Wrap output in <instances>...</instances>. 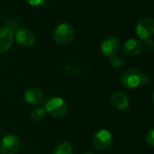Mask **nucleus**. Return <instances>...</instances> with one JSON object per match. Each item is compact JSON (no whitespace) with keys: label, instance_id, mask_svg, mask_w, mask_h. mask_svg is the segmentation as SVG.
Returning <instances> with one entry per match:
<instances>
[{"label":"nucleus","instance_id":"nucleus-1","mask_svg":"<svg viewBox=\"0 0 154 154\" xmlns=\"http://www.w3.org/2000/svg\"><path fill=\"white\" fill-rule=\"evenodd\" d=\"M44 109L50 116L55 118H60L67 114L68 105L63 98L55 96L46 100Z\"/></svg>","mask_w":154,"mask_h":154},{"label":"nucleus","instance_id":"nucleus-2","mask_svg":"<svg viewBox=\"0 0 154 154\" xmlns=\"http://www.w3.org/2000/svg\"><path fill=\"white\" fill-rule=\"evenodd\" d=\"M144 75L135 68H131L123 72L121 76L122 85L127 88H136L143 83Z\"/></svg>","mask_w":154,"mask_h":154},{"label":"nucleus","instance_id":"nucleus-3","mask_svg":"<svg viewBox=\"0 0 154 154\" xmlns=\"http://www.w3.org/2000/svg\"><path fill=\"white\" fill-rule=\"evenodd\" d=\"M75 35L74 28L69 23H60L59 24L53 33L55 42L60 45H67L72 42Z\"/></svg>","mask_w":154,"mask_h":154},{"label":"nucleus","instance_id":"nucleus-4","mask_svg":"<svg viewBox=\"0 0 154 154\" xmlns=\"http://www.w3.org/2000/svg\"><path fill=\"white\" fill-rule=\"evenodd\" d=\"M136 35L141 40L150 39L154 32V20L151 17H144L136 23L135 26Z\"/></svg>","mask_w":154,"mask_h":154},{"label":"nucleus","instance_id":"nucleus-5","mask_svg":"<svg viewBox=\"0 0 154 154\" xmlns=\"http://www.w3.org/2000/svg\"><path fill=\"white\" fill-rule=\"evenodd\" d=\"M92 143L97 150L99 151L106 150L113 143V135L108 130L106 129L99 130L94 134Z\"/></svg>","mask_w":154,"mask_h":154},{"label":"nucleus","instance_id":"nucleus-6","mask_svg":"<svg viewBox=\"0 0 154 154\" xmlns=\"http://www.w3.org/2000/svg\"><path fill=\"white\" fill-rule=\"evenodd\" d=\"M20 148V139L17 135H5L0 142V154H15Z\"/></svg>","mask_w":154,"mask_h":154},{"label":"nucleus","instance_id":"nucleus-7","mask_svg":"<svg viewBox=\"0 0 154 154\" xmlns=\"http://www.w3.org/2000/svg\"><path fill=\"white\" fill-rule=\"evenodd\" d=\"M120 47H121L120 40L115 36H110V37H107L106 39H105L101 42L100 49H101L102 53L105 56L110 58L118 53Z\"/></svg>","mask_w":154,"mask_h":154},{"label":"nucleus","instance_id":"nucleus-8","mask_svg":"<svg viewBox=\"0 0 154 154\" xmlns=\"http://www.w3.org/2000/svg\"><path fill=\"white\" fill-rule=\"evenodd\" d=\"M14 40L20 46L30 47L35 42V36L32 31L26 28H19L14 33Z\"/></svg>","mask_w":154,"mask_h":154},{"label":"nucleus","instance_id":"nucleus-9","mask_svg":"<svg viewBox=\"0 0 154 154\" xmlns=\"http://www.w3.org/2000/svg\"><path fill=\"white\" fill-rule=\"evenodd\" d=\"M23 97L25 102L31 106H40L44 100L43 93L35 87L28 88L23 93Z\"/></svg>","mask_w":154,"mask_h":154},{"label":"nucleus","instance_id":"nucleus-10","mask_svg":"<svg viewBox=\"0 0 154 154\" xmlns=\"http://www.w3.org/2000/svg\"><path fill=\"white\" fill-rule=\"evenodd\" d=\"M111 105L118 111H125L130 106V100L125 93L116 91L111 97Z\"/></svg>","mask_w":154,"mask_h":154},{"label":"nucleus","instance_id":"nucleus-11","mask_svg":"<svg viewBox=\"0 0 154 154\" xmlns=\"http://www.w3.org/2000/svg\"><path fill=\"white\" fill-rule=\"evenodd\" d=\"M143 51L142 42L138 39H129L123 47L124 53L130 58L138 56Z\"/></svg>","mask_w":154,"mask_h":154},{"label":"nucleus","instance_id":"nucleus-12","mask_svg":"<svg viewBox=\"0 0 154 154\" xmlns=\"http://www.w3.org/2000/svg\"><path fill=\"white\" fill-rule=\"evenodd\" d=\"M13 42L14 32L6 27H0V53L7 51L12 47Z\"/></svg>","mask_w":154,"mask_h":154},{"label":"nucleus","instance_id":"nucleus-13","mask_svg":"<svg viewBox=\"0 0 154 154\" xmlns=\"http://www.w3.org/2000/svg\"><path fill=\"white\" fill-rule=\"evenodd\" d=\"M73 153V148L72 145L69 143H61L58 144L51 154H72Z\"/></svg>","mask_w":154,"mask_h":154},{"label":"nucleus","instance_id":"nucleus-14","mask_svg":"<svg viewBox=\"0 0 154 154\" xmlns=\"http://www.w3.org/2000/svg\"><path fill=\"white\" fill-rule=\"evenodd\" d=\"M46 116V111L44 107L37 106L31 112V118L35 122H42Z\"/></svg>","mask_w":154,"mask_h":154},{"label":"nucleus","instance_id":"nucleus-15","mask_svg":"<svg viewBox=\"0 0 154 154\" xmlns=\"http://www.w3.org/2000/svg\"><path fill=\"white\" fill-rule=\"evenodd\" d=\"M110 65L114 68V69H120L124 66L125 60L123 59V57L121 55H119L118 53L110 57V60H109Z\"/></svg>","mask_w":154,"mask_h":154},{"label":"nucleus","instance_id":"nucleus-16","mask_svg":"<svg viewBox=\"0 0 154 154\" xmlns=\"http://www.w3.org/2000/svg\"><path fill=\"white\" fill-rule=\"evenodd\" d=\"M142 46H143V50H144V51H145L146 52H148V53H152V52L153 51L154 43L151 39L145 40L144 42L142 43Z\"/></svg>","mask_w":154,"mask_h":154},{"label":"nucleus","instance_id":"nucleus-17","mask_svg":"<svg viewBox=\"0 0 154 154\" xmlns=\"http://www.w3.org/2000/svg\"><path fill=\"white\" fill-rule=\"evenodd\" d=\"M146 143L151 146V147H153L154 146V129H151L147 134H146Z\"/></svg>","mask_w":154,"mask_h":154},{"label":"nucleus","instance_id":"nucleus-18","mask_svg":"<svg viewBox=\"0 0 154 154\" xmlns=\"http://www.w3.org/2000/svg\"><path fill=\"white\" fill-rule=\"evenodd\" d=\"M26 1L32 6H38V5H42L44 0H26Z\"/></svg>","mask_w":154,"mask_h":154},{"label":"nucleus","instance_id":"nucleus-19","mask_svg":"<svg viewBox=\"0 0 154 154\" xmlns=\"http://www.w3.org/2000/svg\"><path fill=\"white\" fill-rule=\"evenodd\" d=\"M84 154H96V153H94V152H85Z\"/></svg>","mask_w":154,"mask_h":154}]
</instances>
